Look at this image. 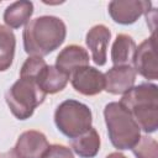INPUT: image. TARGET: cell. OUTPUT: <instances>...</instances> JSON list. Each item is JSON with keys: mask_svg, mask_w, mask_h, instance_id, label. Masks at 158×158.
Masks as SVG:
<instances>
[{"mask_svg": "<svg viewBox=\"0 0 158 158\" xmlns=\"http://www.w3.org/2000/svg\"><path fill=\"white\" fill-rule=\"evenodd\" d=\"M136 52V43L133 38L126 33H120L111 48V60L114 65H131Z\"/></svg>", "mask_w": 158, "mask_h": 158, "instance_id": "5bb4252c", "label": "cell"}, {"mask_svg": "<svg viewBox=\"0 0 158 158\" xmlns=\"http://www.w3.org/2000/svg\"><path fill=\"white\" fill-rule=\"evenodd\" d=\"M0 158H20V157L16 154L15 149L12 148V149H11V151H9V152H4V153H0Z\"/></svg>", "mask_w": 158, "mask_h": 158, "instance_id": "44dd1931", "label": "cell"}, {"mask_svg": "<svg viewBox=\"0 0 158 158\" xmlns=\"http://www.w3.org/2000/svg\"><path fill=\"white\" fill-rule=\"evenodd\" d=\"M73 88L83 95H96L104 90V74L94 67H83L72 75Z\"/></svg>", "mask_w": 158, "mask_h": 158, "instance_id": "ba28073f", "label": "cell"}, {"mask_svg": "<svg viewBox=\"0 0 158 158\" xmlns=\"http://www.w3.org/2000/svg\"><path fill=\"white\" fill-rule=\"evenodd\" d=\"M137 158H158V144L152 137H139L138 142L131 148Z\"/></svg>", "mask_w": 158, "mask_h": 158, "instance_id": "ac0fdd59", "label": "cell"}, {"mask_svg": "<svg viewBox=\"0 0 158 158\" xmlns=\"http://www.w3.org/2000/svg\"><path fill=\"white\" fill-rule=\"evenodd\" d=\"M54 122L63 135L75 138L91 127V111L77 100H65L56 109Z\"/></svg>", "mask_w": 158, "mask_h": 158, "instance_id": "5b68a950", "label": "cell"}, {"mask_svg": "<svg viewBox=\"0 0 158 158\" xmlns=\"http://www.w3.org/2000/svg\"><path fill=\"white\" fill-rule=\"evenodd\" d=\"M89 64L88 52L77 44H70L63 48L56 59V67L68 74L69 77L78 69L86 67Z\"/></svg>", "mask_w": 158, "mask_h": 158, "instance_id": "8fae6325", "label": "cell"}, {"mask_svg": "<svg viewBox=\"0 0 158 158\" xmlns=\"http://www.w3.org/2000/svg\"><path fill=\"white\" fill-rule=\"evenodd\" d=\"M120 104L131 114L138 127L152 133L158 127V88L143 83L123 94Z\"/></svg>", "mask_w": 158, "mask_h": 158, "instance_id": "7a4b0ae2", "label": "cell"}, {"mask_svg": "<svg viewBox=\"0 0 158 158\" xmlns=\"http://www.w3.org/2000/svg\"><path fill=\"white\" fill-rule=\"evenodd\" d=\"M46 94L32 79L20 78L6 91V102L15 117L26 120L32 116L35 109L43 102Z\"/></svg>", "mask_w": 158, "mask_h": 158, "instance_id": "277c9868", "label": "cell"}, {"mask_svg": "<svg viewBox=\"0 0 158 158\" xmlns=\"http://www.w3.org/2000/svg\"><path fill=\"white\" fill-rule=\"evenodd\" d=\"M48 146V141L42 132L30 130L20 135L14 149L20 158H41Z\"/></svg>", "mask_w": 158, "mask_h": 158, "instance_id": "30bf717a", "label": "cell"}, {"mask_svg": "<svg viewBox=\"0 0 158 158\" xmlns=\"http://www.w3.org/2000/svg\"><path fill=\"white\" fill-rule=\"evenodd\" d=\"M106 158H127V157H126V156H123L122 153L114 152V153H110L109 156H106Z\"/></svg>", "mask_w": 158, "mask_h": 158, "instance_id": "7402d4cb", "label": "cell"}, {"mask_svg": "<svg viewBox=\"0 0 158 158\" xmlns=\"http://www.w3.org/2000/svg\"><path fill=\"white\" fill-rule=\"evenodd\" d=\"M135 72L149 80L158 78V62H157V37L152 33L138 47H136L133 57Z\"/></svg>", "mask_w": 158, "mask_h": 158, "instance_id": "8992f818", "label": "cell"}, {"mask_svg": "<svg viewBox=\"0 0 158 158\" xmlns=\"http://www.w3.org/2000/svg\"><path fill=\"white\" fill-rule=\"evenodd\" d=\"M64 22L56 16H40L31 20L23 30V48L31 57H43L57 49L65 38Z\"/></svg>", "mask_w": 158, "mask_h": 158, "instance_id": "6da1fadb", "label": "cell"}, {"mask_svg": "<svg viewBox=\"0 0 158 158\" xmlns=\"http://www.w3.org/2000/svg\"><path fill=\"white\" fill-rule=\"evenodd\" d=\"M33 12V4L27 0H20L10 4L4 12V21L9 28H19L25 25Z\"/></svg>", "mask_w": 158, "mask_h": 158, "instance_id": "2e32d148", "label": "cell"}, {"mask_svg": "<svg viewBox=\"0 0 158 158\" xmlns=\"http://www.w3.org/2000/svg\"><path fill=\"white\" fill-rule=\"evenodd\" d=\"M46 65H47V63L41 57H28L25 60V63L22 64V68L20 72V78L32 79L36 81L38 74Z\"/></svg>", "mask_w": 158, "mask_h": 158, "instance_id": "d6986e66", "label": "cell"}, {"mask_svg": "<svg viewBox=\"0 0 158 158\" xmlns=\"http://www.w3.org/2000/svg\"><path fill=\"white\" fill-rule=\"evenodd\" d=\"M109 138L117 149L132 148L141 137V128L131 114L120 104L110 102L104 110Z\"/></svg>", "mask_w": 158, "mask_h": 158, "instance_id": "3957f363", "label": "cell"}, {"mask_svg": "<svg viewBox=\"0 0 158 158\" xmlns=\"http://www.w3.org/2000/svg\"><path fill=\"white\" fill-rule=\"evenodd\" d=\"M16 40L14 32L9 27L0 25V72L9 69L12 64Z\"/></svg>", "mask_w": 158, "mask_h": 158, "instance_id": "e0dca14e", "label": "cell"}, {"mask_svg": "<svg viewBox=\"0 0 158 158\" xmlns=\"http://www.w3.org/2000/svg\"><path fill=\"white\" fill-rule=\"evenodd\" d=\"M70 146L73 151L81 158H93L100 149V137L95 128H89L83 135L72 138Z\"/></svg>", "mask_w": 158, "mask_h": 158, "instance_id": "9a60e30c", "label": "cell"}, {"mask_svg": "<svg viewBox=\"0 0 158 158\" xmlns=\"http://www.w3.org/2000/svg\"><path fill=\"white\" fill-rule=\"evenodd\" d=\"M110 37L111 32L105 25H95L86 33V46L91 52L93 60L98 65H104L106 63V49Z\"/></svg>", "mask_w": 158, "mask_h": 158, "instance_id": "7c38bea8", "label": "cell"}, {"mask_svg": "<svg viewBox=\"0 0 158 158\" xmlns=\"http://www.w3.org/2000/svg\"><path fill=\"white\" fill-rule=\"evenodd\" d=\"M151 1L147 0H115L109 4V14L115 22L133 23L141 15L148 14Z\"/></svg>", "mask_w": 158, "mask_h": 158, "instance_id": "52a82bcc", "label": "cell"}, {"mask_svg": "<svg viewBox=\"0 0 158 158\" xmlns=\"http://www.w3.org/2000/svg\"><path fill=\"white\" fill-rule=\"evenodd\" d=\"M69 75L58 69L56 65H46L41 73L38 74L36 83L38 84L40 89L47 94H56L63 90L69 80Z\"/></svg>", "mask_w": 158, "mask_h": 158, "instance_id": "4fadbf2b", "label": "cell"}, {"mask_svg": "<svg viewBox=\"0 0 158 158\" xmlns=\"http://www.w3.org/2000/svg\"><path fill=\"white\" fill-rule=\"evenodd\" d=\"M41 158H74L72 151L62 144H52L44 151Z\"/></svg>", "mask_w": 158, "mask_h": 158, "instance_id": "ffe728a7", "label": "cell"}, {"mask_svg": "<svg viewBox=\"0 0 158 158\" xmlns=\"http://www.w3.org/2000/svg\"><path fill=\"white\" fill-rule=\"evenodd\" d=\"M136 72L131 65H114L104 74V89L110 94H125L135 84Z\"/></svg>", "mask_w": 158, "mask_h": 158, "instance_id": "9c48e42d", "label": "cell"}]
</instances>
